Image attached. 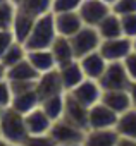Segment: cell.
Listing matches in <instances>:
<instances>
[{
    "instance_id": "6da1fadb",
    "label": "cell",
    "mask_w": 136,
    "mask_h": 146,
    "mask_svg": "<svg viewBox=\"0 0 136 146\" xmlns=\"http://www.w3.org/2000/svg\"><path fill=\"white\" fill-rule=\"evenodd\" d=\"M0 139L5 144H26L29 139L24 115L12 107L0 112Z\"/></svg>"
},
{
    "instance_id": "7a4b0ae2",
    "label": "cell",
    "mask_w": 136,
    "mask_h": 146,
    "mask_svg": "<svg viewBox=\"0 0 136 146\" xmlns=\"http://www.w3.org/2000/svg\"><path fill=\"white\" fill-rule=\"evenodd\" d=\"M57 38V28H55V17L53 12H47L40 17H36L35 26L24 41L26 50H38V48H50L53 40Z\"/></svg>"
},
{
    "instance_id": "3957f363",
    "label": "cell",
    "mask_w": 136,
    "mask_h": 146,
    "mask_svg": "<svg viewBox=\"0 0 136 146\" xmlns=\"http://www.w3.org/2000/svg\"><path fill=\"white\" fill-rule=\"evenodd\" d=\"M48 136L53 144H85L86 129L65 120L64 117L59 120H53Z\"/></svg>"
},
{
    "instance_id": "277c9868",
    "label": "cell",
    "mask_w": 136,
    "mask_h": 146,
    "mask_svg": "<svg viewBox=\"0 0 136 146\" xmlns=\"http://www.w3.org/2000/svg\"><path fill=\"white\" fill-rule=\"evenodd\" d=\"M71 43H73L76 58H81V57H85L86 53L98 50V46H100V43H102V38H100L97 28L85 24L74 36H71Z\"/></svg>"
},
{
    "instance_id": "5b68a950",
    "label": "cell",
    "mask_w": 136,
    "mask_h": 146,
    "mask_svg": "<svg viewBox=\"0 0 136 146\" xmlns=\"http://www.w3.org/2000/svg\"><path fill=\"white\" fill-rule=\"evenodd\" d=\"M98 83L102 90H127L131 84V79L122 62H109Z\"/></svg>"
},
{
    "instance_id": "8992f818",
    "label": "cell",
    "mask_w": 136,
    "mask_h": 146,
    "mask_svg": "<svg viewBox=\"0 0 136 146\" xmlns=\"http://www.w3.org/2000/svg\"><path fill=\"white\" fill-rule=\"evenodd\" d=\"M98 52L107 62H122L133 52V40L127 36H117L110 40H102Z\"/></svg>"
},
{
    "instance_id": "52a82bcc",
    "label": "cell",
    "mask_w": 136,
    "mask_h": 146,
    "mask_svg": "<svg viewBox=\"0 0 136 146\" xmlns=\"http://www.w3.org/2000/svg\"><path fill=\"white\" fill-rule=\"evenodd\" d=\"M119 113L107 107L103 102H98L88 108V129H110L115 127Z\"/></svg>"
},
{
    "instance_id": "ba28073f",
    "label": "cell",
    "mask_w": 136,
    "mask_h": 146,
    "mask_svg": "<svg viewBox=\"0 0 136 146\" xmlns=\"http://www.w3.org/2000/svg\"><path fill=\"white\" fill-rule=\"evenodd\" d=\"M71 96H74L79 103H83L85 107H91L95 103H98L102 100V86L97 79H90V78H85L76 88H73L71 91H67Z\"/></svg>"
},
{
    "instance_id": "9c48e42d",
    "label": "cell",
    "mask_w": 136,
    "mask_h": 146,
    "mask_svg": "<svg viewBox=\"0 0 136 146\" xmlns=\"http://www.w3.org/2000/svg\"><path fill=\"white\" fill-rule=\"evenodd\" d=\"M78 12L86 26L97 28L100 24V21L112 12V7L109 4H105L103 0H83Z\"/></svg>"
},
{
    "instance_id": "30bf717a",
    "label": "cell",
    "mask_w": 136,
    "mask_h": 146,
    "mask_svg": "<svg viewBox=\"0 0 136 146\" xmlns=\"http://www.w3.org/2000/svg\"><path fill=\"white\" fill-rule=\"evenodd\" d=\"M24 122H26V129L29 132V137L48 136V131L53 124V120L47 115V112L41 108V105H38L31 112L24 113Z\"/></svg>"
},
{
    "instance_id": "8fae6325",
    "label": "cell",
    "mask_w": 136,
    "mask_h": 146,
    "mask_svg": "<svg viewBox=\"0 0 136 146\" xmlns=\"http://www.w3.org/2000/svg\"><path fill=\"white\" fill-rule=\"evenodd\" d=\"M36 91L40 95V100H45V98L53 96V95L65 93V90L62 86V79H60V72L57 67L48 70V72L40 74V78L36 79Z\"/></svg>"
},
{
    "instance_id": "7c38bea8",
    "label": "cell",
    "mask_w": 136,
    "mask_h": 146,
    "mask_svg": "<svg viewBox=\"0 0 136 146\" xmlns=\"http://www.w3.org/2000/svg\"><path fill=\"white\" fill-rule=\"evenodd\" d=\"M55 17V28H57V35H62V36H67L71 38L74 36L83 26V19L79 16L78 11H71V12H59V14H53Z\"/></svg>"
},
{
    "instance_id": "4fadbf2b",
    "label": "cell",
    "mask_w": 136,
    "mask_h": 146,
    "mask_svg": "<svg viewBox=\"0 0 136 146\" xmlns=\"http://www.w3.org/2000/svg\"><path fill=\"white\" fill-rule=\"evenodd\" d=\"M64 119L88 131V107H85L83 103H79L74 96H71L67 91H65Z\"/></svg>"
},
{
    "instance_id": "5bb4252c",
    "label": "cell",
    "mask_w": 136,
    "mask_h": 146,
    "mask_svg": "<svg viewBox=\"0 0 136 146\" xmlns=\"http://www.w3.org/2000/svg\"><path fill=\"white\" fill-rule=\"evenodd\" d=\"M78 60H79V64H81V67H83L85 76L90 78V79H97V81L100 79V76L103 74V70H105V67H107V64H109L98 50L90 52V53H86L85 57H81V58H78Z\"/></svg>"
},
{
    "instance_id": "9a60e30c",
    "label": "cell",
    "mask_w": 136,
    "mask_h": 146,
    "mask_svg": "<svg viewBox=\"0 0 136 146\" xmlns=\"http://www.w3.org/2000/svg\"><path fill=\"white\" fill-rule=\"evenodd\" d=\"M100 102H103L107 107H110L119 115L133 107V102H131L127 90H103Z\"/></svg>"
},
{
    "instance_id": "2e32d148",
    "label": "cell",
    "mask_w": 136,
    "mask_h": 146,
    "mask_svg": "<svg viewBox=\"0 0 136 146\" xmlns=\"http://www.w3.org/2000/svg\"><path fill=\"white\" fill-rule=\"evenodd\" d=\"M59 72H60V79H62V86L65 91H71L73 88H76L86 76H85V72H83V67L79 64V60H73L69 64H65V65H60L57 67Z\"/></svg>"
},
{
    "instance_id": "e0dca14e",
    "label": "cell",
    "mask_w": 136,
    "mask_h": 146,
    "mask_svg": "<svg viewBox=\"0 0 136 146\" xmlns=\"http://www.w3.org/2000/svg\"><path fill=\"white\" fill-rule=\"evenodd\" d=\"M50 50H52V53H53V57H55L57 67L65 65V64H69V62L76 60V55H74V48H73V43H71V38H67V36L57 35V38L53 40Z\"/></svg>"
},
{
    "instance_id": "ac0fdd59",
    "label": "cell",
    "mask_w": 136,
    "mask_h": 146,
    "mask_svg": "<svg viewBox=\"0 0 136 146\" xmlns=\"http://www.w3.org/2000/svg\"><path fill=\"white\" fill-rule=\"evenodd\" d=\"M26 58L29 60V64L40 72H48L52 69L57 67V62H55V57L52 53L50 48H38V50H28L26 53Z\"/></svg>"
},
{
    "instance_id": "d6986e66",
    "label": "cell",
    "mask_w": 136,
    "mask_h": 146,
    "mask_svg": "<svg viewBox=\"0 0 136 146\" xmlns=\"http://www.w3.org/2000/svg\"><path fill=\"white\" fill-rule=\"evenodd\" d=\"M35 21H36V17H33L31 14L17 9L16 16H14V21H12V26H11V31H12L14 38L21 43H24L28 40L33 26H35Z\"/></svg>"
},
{
    "instance_id": "ffe728a7",
    "label": "cell",
    "mask_w": 136,
    "mask_h": 146,
    "mask_svg": "<svg viewBox=\"0 0 136 146\" xmlns=\"http://www.w3.org/2000/svg\"><path fill=\"white\" fill-rule=\"evenodd\" d=\"M119 132L115 127L110 129H88L85 144L90 146H117Z\"/></svg>"
},
{
    "instance_id": "44dd1931",
    "label": "cell",
    "mask_w": 136,
    "mask_h": 146,
    "mask_svg": "<svg viewBox=\"0 0 136 146\" xmlns=\"http://www.w3.org/2000/svg\"><path fill=\"white\" fill-rule=\"evenodd\" d=\"M40 78V72L29 64L28 58L17 62L16 65L5 69V79L7 81H36Z\"/></svg>"
},
{
    "instance_id": "7402d4cb",
    "label": "cell",
    "mask_w": 136,
    "mask_h": 146,
    "mask_svg": "<svg viewBox=\"0 0 136 146\" xmlns=\"http://www.w3.org/2000/svg\"><path fill=\"white\" fill-rule=\"evenodd\" d=\"M40 103H41V100H40V95H38L36 88H33V90H28V91L16 93V95H14V98H12V103H11V107H12L14 110L21 112V113L24 115V113L31 112L33 108H36Z\"/></svg>"
},
{
    "instance_id": "603a6c76",
    "label": "cell",
    "mask_w": 136,
    "mask_h": 146,
    "mask_svg": "<svg viewBox=\"0 0 136 146\" xmlns=\"http://www.w3.org/2000/svg\"><path fill=\"white\" fill-rule=\"evenodd\" d=\"M98 35L102 40H110V38H117V36H124L122 35V24H121V16L110 12L109 16H105L100 24L97 26Z\"/></svg>"
},
{
    "instance_id": "cb8c5ba5",
    "label": "cell",
    "mask_w": 136,
    "mask_h": 146,
    "mask_svg": "<svg viewBox=\"0 0 136 146\" xmlns=\"http://www.w3.org/2000/svg\"><path fill=\"white\" fill-rule=\"evenodd\" d=\"M115 129L119 132L121 137H127L136 141V108L131 107L129 110H126L124 113L119 115Z\"/></svg>"
},
{
    "instance_id": "d4e9b609",
    "label": "cell",
    "mask_w": 136,
    "mask_h": 146,
    "mask_svg": "<svg viewBox=\"0 0 136 146\" xmlns=\"http://www.w3.org/2000/svg\"><path fill=\"white\" fill-rule=\"evenodd\" d=\"M41 108L47 112V115L52 119V120H59L64 117V107H65V93H60V95H53V96H48L45 100H41Z\"/></svg>"
},
{
    "instance_id": "484cf974",
    "label": "cell",
    "mask_w": 136,
    "mask_h": 146,
    "mask_svg": "<svg viewBox=\"0 0 136 146\" xmlns=\"http://www.w3.org/2000/svg\"><path fill=\"white\" fill-rule=\"evenodd\" d=\"M26 53H28V50H26L24 43H21V41L16 40V41L7 48V52L4 53V57H2V60H0V64H2L5 69H9V67L16 65L17 62L24 60V58H26Z\"/></svg>"
},
{
    "instance_id": "4316f807",
    "label": "cell",
    "mask_w": 136,
    "mask_h": 146,
    "mask_svg": "<svg viewBox=\"0 0 136 146\" xmlns=\"http://www.w3.org/2000/svg\"><path fill=\"white\" fill-rule=\"evenodd\" d=\"M17 9L31 14L33 17H40L52 11V0H23Z\"/></svg>"
},
{
    "instance_id": "83f0119b",
    "label": "cell",
    "mask_w": 136,
    "mask_h": 146,
    "mask_svg": "<svg viewBox=\"0 0 136 146\" xmlns=\"http://www.w3.org/2000/svg\"><path fill=\"white\" fill-rule=\"evenodd\" d=\"M16 11L17 5H14L11 0H5V2L0 4V29H11Z\"/></svg>"
},
{
    "instance_id": "f1b7e54d",
    "label": "cell",
    "mask_w": 136,
    "mask_h": 146,
    "mask_svg": "<svg viewBox=\"0 0 136 146\" xmlns=\"http://www.w3.org/2000/svg\"><path fill=\"white\" fill-rule=\"evenodd\" d=\"M81 4H83V0H52V12L59 14V12L78 11Z\"/></svg>"
},
{
    "instance_id": "f546056e",
    "label": "cell",
    "mask_w": 136,
    "mask_h": 146,
    "mask_svg": "<svg viewBox=\"0 0 136 146\" xmlns=\"http://www.w3.org/2000/svg\"><path fill=\"white\" fill-rule=\"evenodd\" d=\"M12 98H14V93H12L11 83L7 79H2L0 81V110L9 108L12 103Z\"/></svg>"
},
{
    "instance_id": "4dcf8cb0",
    "label": "cell",
    "mask_w": 136,
    "mask_h": 146,
    "mask_svg": "<svg viewBox=\"0 0 136 146\" xmlns=\"http://www.w3.org/2000/svg\"><path fill=\"white\" fill-rule=\"evenodd\" d=\"M121 24H122V35L127 38L136 36V12L121 16Z\"/></svg>"
},
{
    "instance_id": "1f68e13d",
    "label": "cell",
    "mask_w": 136,
    "mask_h": 146,
    "mask_svg": "<svg viewBox=\"0 0 136 146\" xmlns=\"http://www.w3.org/2000/svg\"><path fill=\"white\" fill-rule=\"evenodd\" d=\"M112 12L117 16H126L136 12V0H117L112 5Z\"/></svg>"
},
{
    "instance_id": "d6a6232c",
    "label": "cell",
    "mask_w": 136,
    "mask_h": 146,
    "mask_svg": "<svg viewBox=\"0 0 136 146\" xmlns=\"http://www.w3.org/2000/svg\"><path fill=\"white\" fill-rule=\"evenodd\" d=\"M16 41L14 35L11 29H0V60H2L4 53L7 52V48Z\"/></svg>"
},
{
    "instance_id": "836d02e7",
    "label": "cell",
    "mask_w": 136,
    "mask_h": 146,
    "mask_svg": "<svg viewBox=\"0 0 136 146\" xmlns=\"http://www.w3.org/2000/svg\"><path fill=\"white\" fill-rule=\"evenodd\" d=\"M124 67H126V72L131 81H136V52H131L124 60H122Z\"/></svg>"
},
{
    "instance_id": "e575fe53",
    "label": "cell",
    "mask_w": 136,
    "mask_h": 146,
    "mask_svg": "<svg viewBox=\"0 0 136 146\" xmlns=\"http://www.w3.org/2000/svg\"><path fill=\"white\" fill-rule=\"evenodd\" d=\"M11 83V88H12V93H21V91H28V90H33L36 88V81H9Z\"/></svg>"
},
{
    "instance_id": "d590c367",
    "label": "cell",
    "mask_w": 136,
    "mask_h": 146,
    "mask_svg": "<svg viewBox=\"0 0 136 146\" xmlns=\"http://www.w3.org/2000/svg\"><path fill=\"white\" fill-rule=\"evenodd\" d=\"M127 91H129V96H131V102H133V107L136 108V81H131V84H129V88H127Z\"/></svg>"
},
{
    "instance_id": "8d00e7d4",
    "label": "cell",
    "mask_w": 136,
    "mask_h": 146,
    "mask_svg": "<svg viewBox=\"0 0 136 146\" xmlns=\"http://www.w3.org/2000/svg\"><path fill=\"white\" fill-rule=\"evenodd\" d=\"M2 79H5V67L0 64V81H2Z\"/></svg>"
},
{
    "instance_id": "74e56055",
    "label": "cell",
    "mask_w": 136,
    "mask_h": 146,
    "mask_svg": "<svg viewBox=\"0 0 136 146\" xmlns=\"http://www.w3.org/2000/svg\"><path fill=\"white\" fill-rule=\"evenodd\" d=\"M103 2H105V4H109V5H110V7H112V5H114V4H115V2H117V0H103Z\"/></svg>"
},
{
    "instance_id": "f35d334b",
    "label": "cell",
    "mask_w": 136,
    "mask_h": 146,
    "mask_svg": "<svg viewBox=\"0 0 136 146\" xmlns=\"http://www.w3.org/2000/svg\"><path fill=\"white\" fill-rule=\"evenodd\" d=\"M11 2H12L14 5H17V7H19V5H21V2H23V0H11Z\"/></svg>"
},
{
    "instance_id": "ab89813d",
    "label": "cell",
    "mask_w": 136,
    "mask_h": 146,
    "mask_svg": "<svg viewBox=\"0 0 136 146\" xmlns=\"http://www.w3.org/2000/svg\"><path fill=\"white\" fill-rule=\"evenodd\" d=\"M131 40H133V52H136V36L131 38Z\"/></svg>"
},
{
    "instance_id": "60d3db41",
    "label": "cell",
    "mask_w": 136,
    "mask_h": 146,
    "mask_svg": "<svg viewBox=\"0 0 136 146\" xmlns=\"http://www.w3.org/2000/svg\"><path fill=\"white\" fill-rule=\"evenodd\" d=\"M2 2H5V0H0V4H2Z\"/></svg>"
}]
</instances>
